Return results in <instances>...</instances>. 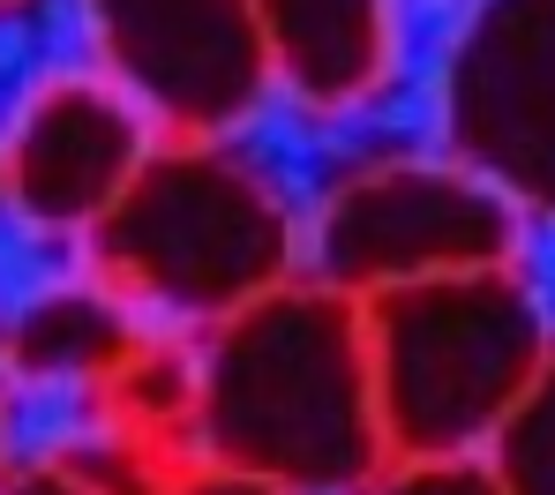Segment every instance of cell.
Here are the masks:
<instances>
[{
    "label": "cell",
    "mask_w": 555,
    "mask_h": 495,
    "mask_svg": "<svg viewBox=\"0 0 555 495\" xmlns=\"http://www.w3.org/2000/svg\"><path fill=\"white\" fill-rule=\"evenodd\" d=\"M158 120L98 68L38 76L0 128V196L38 233H91L151 158Z\"/></svg>",
    "instance_id": "obj_7"
},
{
    "label": "cell",
    "mask_w": 555,
    "mask_h": 495,
    "mask_svg": "<svg viewBox=\"0 0 555 495\" xmlns=\"http://www.w3.org/2000/svg\"><path fill=\"white\" fill-rule=\"evenodd\" d=\"M188 376L195 458L210 466L256 473L285 495H353L390 458L375 428L361 300L308 271L218 315Z\"/></svg>",
    "instance_id": "obj_1"
},
{
    "label": "cell",
    "mask_w": 555,
    "mask_h": 495,
    "mask_svg": "<svg viewBox=\"0 0 555 495\" xmlns=\"http://www.w3.org/2000/svg\"><path fill=\"white\" fill-rule=\"evenodd\" d=\"M353 495H503L488 458H383Z\"/></svg>",
    "instance_id": "obj_11"
},
{
    "label": "cell",
    "mask_w": 555,
    "mask_h": 495,
    "mask_svg": "<svg viewBox=\"0 0 555 495\" xmlns=\"http://www.w3.org/2000/svg\"><path fill=\"white\" fill-rule=\"evenodd\" d=\"M518 256V210L459 158H375L331 181L300 225V271L331 294H390Z\"/></svg>",
    "instance_id": "obj_4"
},
{
    "label": "cell",
    "mask_w": 555,
    "mask_h": 495,
    "mask_svg": "<svg viewBox=\"0 0 555 495\" xmlns=\"http://www.w3.org/2000/svg\"><path fill=\"white\" fill-rule=\"evenodd\" d=\"M0 495H105V489H98V481L83 473V466H61V458H53V466L8 473V481H0Z\"/></svg>",
    "instance_id": "obj_13"
},
{
    "label": "cell",
    "mask_w": 555,
    "mask_h": 495,
    "mask_svg": "<svg viewBox=\"0 0 555 495\" xmlns=\"http://www.w3.org/2000/svg\"><path fill=\"white\" fill-rule=\"evenodd\" d=\"M158 495H285V489L256 481V473H233V466H210V458H195L188 473L158 481Z\"/></svg>",
    "instance_id": "obj_12"
},
{
    "label": "cell",
    "mask_w": 555,
    "mask_h": 495,
    "mask_svg": "<svg viewBox=\"0 0 555 495\" xmlns=\"http://www.w3.org/2000/svg\"><path fill=\"white\" fill-rule=\"evenodd\" d=\"M83 248L98 294L128 315L151 308L210 330L300 278V210L248 151H233V135H158Z\"/></svg>",
    "instance_id": "obj_2"
},
{
    "label": "cell",
    "mask_w": 555,
    "mask_h": 495,
    "mask_svg": "<svg viewBox=\"0 0 555 495\" xmlns=\"http://www.w3.org/2000/svg\"><path fill=\"white\" fill-rule=\"evenodd\" d=\"M480 458L503 495H555V353L533 376V391L511 405V420L488 435Z\"/></svg>",
    "instance_id": "obj_10"
},
{
    "label": "cell",
    "mask_w": 555,
    "mask_h": 495,
    "mask_svg": "<svg viewBox=\"0 0 555 495\" xmlns=\"http://www.w3.org/2000/svg\"><path fill=\"white\" fill-rule=\"evenodd\" d=\"M135 353V323L113 294H46L15 323L23 376H113Z\"/></svg>",
    "instance_id": "obj_9"
},
{
    "label": "cell",
    "mask_w": 555,
    "mask_h": 495,
    "mask_svg": "<svg viewBox=\"0 0 555 495\" xmlns=\"http://www.w3.org/2000/svg\"><path fill=\"white\" fill-rule=\"evenodd\" d=\"M375 428L390 458H480L548 368V308L495 263L361 300Z\"/></svg>",
    "instance_id": "obj_3"
},
{
    "label": "cell",
    "mask_w": 555,
    "mask_h": 495,
    "mask_svg": "<svg viewBox=\"0 0 555 495\" xmlns=\"http://www.w3.org/2000/svg\"><path fill=\"white\" fill-rule=\"evenodd\" d=\"M15 473V428H8V398H0V481Z\"/></svg>",
    "instance_id": "obj_14"
},
{
    "label": "cell",
    "mask_w": 555,
    "mask_h": 495,
    "mask_svg": "<svg viewBox=\"0 0 555 495\" xmlns=\"http://www.w3.org/2000/svg\"><path fill=\"white\" fill-rule=\"evenodd\" d=\"M271 91L308 113H353L398 68V0H248Z\"/></svg>",
    "instance_id": "obj_8"
},
{
    "label": "cell",
    "mask_w": 555,
    "mask_h": 495,
    "mask_svg": "<svg viewBox=\"0 0 555 495\" xmlns=\"http://www.w3.org/2000/svg\"><path fill=\"white\" fill-rule=\"evenodd\" d=\"M443 143L511 210L555 218V0H480L443 61Z\"/></svg>",
    "instance_id": "obj_6"
},
{
    "label": "cell",
    "mask_w": 555,
    "mask_h": 495,
    "mask_svg": "<svg viewBox=\"0 0 555 495\" xmlns=\"http://www.w3.org/2000/svg\"><path fill=\"white\" fill-rule=\"evenodd\" d=\"M15 8H23V0H0V15H15Z\"/></svg>",
    "instance_id": "obj_15"
},
{
    "label": "cell",
    "mask_w": 555,
    "mask_h": 495,
    "mask_svg": "<svg viewBox=\"0 0 555 495\" xmlns=\"http://www.w3.org/2000/svg\"><path fill=\"white\" fill-rule=\"evenodd\" d=\"M98 76L158 120V135H233L271 99L248 0H76Z\"/></svg>",
    "instance_id": "obj_5"
}]
</instances>
